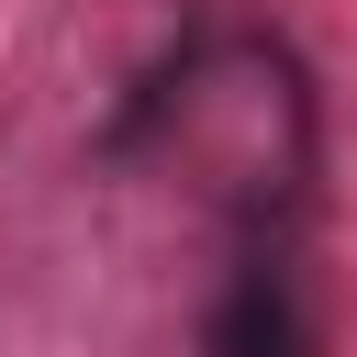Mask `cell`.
Segmentation results:
<instances>
[{
  "mask_svg": "<svg viewBox=\"0 0 357 357\" xmlns=\"http://www.w3.org/2000/svg\"><path fill=\"white\" fill-rule=\"evenodd\" d=\"M212 357H312V324H301L279 257H245V268H234V290H223V312H212Z\"/></svg>",
  "mask_w": 357,
  "mask_h": 357,
  "instance_id": "1",
  "label": "cell"
}]
</instances>
